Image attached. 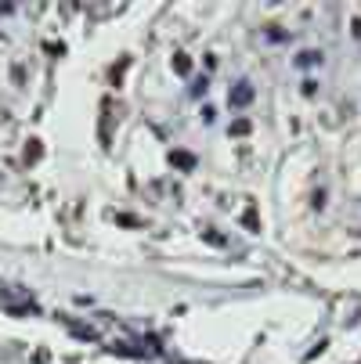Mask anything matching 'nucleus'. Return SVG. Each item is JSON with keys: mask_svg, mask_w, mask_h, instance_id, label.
<instances>
[{"mask_svg": "<svg viewBox=\"0 0 361 364\" xmlns=\"http://www.w3.org/2000/svg\"><path fill=\"white\" fill-rule=\"evenodd\" d=\"M250 101H253V87L250 83H238L231 90V105H250Z\"/></svg>", "mask_w": 361, "mask_h": 364, "instance_id": "obj_1", "label": "nucleus"}]
</instances>
